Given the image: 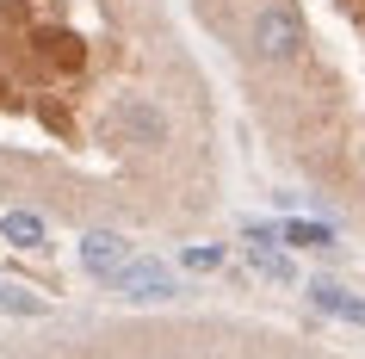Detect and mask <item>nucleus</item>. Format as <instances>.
<instances>
[{
	"label": "nucleus",
	"mask_w": 365,
	"mask_h": 359,
	"mask_svg": "<svg viewBox=\"0 0 365 359\" xmlns=\"http://www.w3.org/2000/svg\"><path fill=\"white\" fill-rule=\"evenodd\" d=\"M43 359H242L223 335H192L180 322H136V328H106L93 340H62Z\"/></svg>",
	"instance_id": "f257e3e1"
},
{
	"label": "nucleus",
	"mask_w": 365,
	"mask_h": 359,
	"mask_svg": "<svg viewBox=\"0 0 365 359\" xmlns=\"http://www.w3.org/2000/svg\"><path fill=\"white\" fill-rule=\"evenodd\" d=\"M0 236L19 242V248H38L43 242V217L38 211H6V217H0Z\"/></svg>",
	"instance_id": "f03ea898"
},
{
	"label": "nucleus",
	"mask_w": 365,
	"mask_h": 359,
	"mask_svg": "<svg viewBox=\"0 0 365 359\" xmlns=\"http://www.w3.org/2000/svg\"><path fill=\"white\" fill-rule=\"evenodd\" d=\"M316 303H322L328 316H346L365 328V298H353V291H341V285H316Z\"/></svg>",
	"instance_id": "7ed1b4c3"
}]
</instances>
